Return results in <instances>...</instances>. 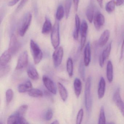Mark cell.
Instances as JSON below:
<instances>
[{"instance_id":"603a6c76","label":"cell","mask_w":124,"mask_h":124,"mask_svg":"<svg viewBox=\"0 0 124 124\" xmlns=\"http://www.w3.org/2000/svg\"><path fill=\"white\" fill-rule=\"evenodd\" d=\"M80 20L77 14L75 16V29L73 32V36L74 39L75 40L78 39L79 33L80 28Z\"/></svg>"},{"instance_id":"e575fe53","label":"cell","mask_w":124,"mask_h":124,"mask_svg":"<svg viewBox=\"0 0 124 124\" xmlns=\"http://www.w3.org/2000/svg\"><path fill=\"white\" fill-rule=\"evenodd\" d=\"M53 115V112L52 109H48L44 112L43 115V119L46 121H50L52 119Z\"/></svg>"},{"instance_id":"f546056e","label":"cell","mask_w":124,"mask_h":124,"mask_svg":"<svg viewBox=\"0 0 124 124\" xmlns=\"http://www.w3.org/2000/svg\"><path fill=\"white\" fill-rule=\"evenodd\" d=\"M116 2L115 0H111L107 3L105 7V9L107 12L109 14L112 13L115 9Z\"/></svg>"},{"instance_id":"83f0119b","label":"cell","mask_w":124,"mask_h":124,"mask_svg":"<svg viewBox=\"0 0 124 124\" xmlns=\"http://www.w3.org/2000/svg\"><path fill=\"white\" fill-rule=\"evenodd\" d=\"M28 108V105L24 104L20 106L14 114L20 116L24 117Z\"/></svg>"},{"instance_id":"ba28073f","label":"cell","mask_w":124,"mask_h":124,"mask_svg":"<svg viewBox=\"0 0 124 124\" xmlns=\"http://www.w3.org/2000/svg\"><path fill=\"white\" fill-rule=\"evenodd\" d=\"M21 45L18 42L16 35L12 34L10 40L8 50L11 55L16 54L19 50Z\"/></svg>"},{"instance_id":"f35d334b","label":"cell","mask_w":124,"mask_h":124,"mask_svg":"<svg viewBox=\"0 0 124 124\" xmlns=\"http://www.w3.org/2000/svg\"><path fill=\"white\" fill-rule=\"evenodd\" d=\"M124 59V39L122 44L121 47V53H120V62L122 61Z\"/></svg>"},{"instance_id":"2e32d148","label":"cell","mask_w":124,"mask_h":124,"mask_svg":"<svg viewBox=\"0 0 124 124\" xmlns=\"http://www.w3.org/2000/svg\"><path fill=\"white\" fill-rule=\"evenodd\" d=\"M86 16L88 20L91 23L94 16V5L93 0H91L90 3L86 9Z\"/></svg>"},{"instance_id":"7402d4cb","label":"cell","mask_w":124,"mask_h":124,"mask_svg":"<svg viewBox=\"0 0 124 124\" xmlns=\"http://www.w3.org/2000/svg\"><path fill=\"white\" fill-rule=\"evenodd\" d=\"M32 88V84L31 81L28 80L24 84H20L18 87V91L21 93L28 92L29 90Z\"/></svg>"},{"instance_id":"8fae6325","label":"cell","mask_w":124,"mask_h":124,"mask_svg":"<svg viewBox=\"0 0 124 124\" xmlns=\"http://www.w3.org/2000/svg\"><path fill=\"white\" fill-rule=\"evenodd\" d=\"M111 50V43L108 44L106 48L100 55L99 58V63L100 67H103L104 62L108 58Z\"/></svg>"},{"instance_id":"277c9868","label":"cell","mask_w":124,"mask_h":124,"mask_svg":"<svg viewBox=\"0 0 124 124\" xmlns=\"http://www.w3.org/2000/svg\"><path fill=\"white\" fill-rule=\"evenodd\" d=\"M32 19V16L30 13H27L24 16L19 31L21 37H23L25 35L31 24Z\"/></svg>"},{"instance_id":"ffe728a7","label":"cell","mask_w":124,"mask_h":124,"mask_svg":"<svg viewBox=\"0 0 124 124\" xmlns=\"http://www.w3.org/2000/svg\"><path fill=\"white\" fill-rule=\"evenodd\" d=\"M58 87L61 98L63 101H66L68 98V94L67 90L61 83H58Z\"/></svg>"},{"instance_id":"7bdbcfd3","label":"cell","mask_w":124,"mask_h":124,"mask_svg":"<svg viewBox=\"0 0 124 124\" xmlns=\"http://www.w3.org/2000/svg\"><path fill=\"white\" fill-rule=\"evenodd\" d=\"M97 2L99 5V6L101 8L103 7V0H97Z\"/></svg>"},{"instance_id":"836d02e7","label":"cell","mask_w":124,"mask_h":124,"mask_svg":"<svg viewBox=\"0 0 124 124\" xmlns=\"http://www.w3.org/2000/svg\"><path fill=\"white\" fill-rule=\"evenodd\" d=\"M71 4V0H66L64 9H65V16L66 19L68 18L69 16Z\"/></svg>"},{"instance_id":"ac0fdd59","label":"cell","mask_w":124,"mask_h":124,"mask_svg":"<svg viewBox=\"0 0 124 124\" xmlns=\"http://www.w3.org/2000/svg\"><path fill=\"white\" fill-rule=\"evenodd\" d=\"M110 32L108 30H105L103 32L99 38L98 45L100 47H103L106 44L108 40Z\"/></svg>"},{"instance_id":"60d3db41","label":"cell","mask_w":124,"mask_h":124,"mask_svg":"<svg viewBox=\"0 0 124 124\" xmlns=\"http://www.w3.org/2000/svg\"><path fill=\"white\" fill-rule=\"evenodd\" d=\"M19 0H12L8 3V6H13L16 5Z\"/></svg>"},{"instance_id":"74e56055","label":"cell","mask_w":124,"mask_h":124,"mask_svg":"<svg viewBox=\"0 0 124 124\" xmlns=\"http://www.w3.org/2000/svg\"><path fill=\"white\" fill-rule=\"evenodd\" d=\"M28 0H21V1L20 2V3L18 6V7L16 10V12H18L19 11L21 10L24 7V6L26 4Z\"/></svg>"},{"instance_id":"d6986e66","label":"cell","mask_w":124,"mask_h":124,"mask_svg":"<svg viewBox=\"0 0 124 124\" xmlns=\"http://www.w3.org/2000/svg\"><path fill=\"white\" fill-rule=\"evenodd\" d=\"M27 74L29 77L34 80H37L39 78V75L35 67L30 66L27 69Z\"/></svg>"},{"instance_id":"1f68e13d","label":"cell","mask_w":124,"mask_h":124,"mask_svg":"<svg viewBox=\"0 0 124 124\" xmlns=\"http://www.w3.org/2000/svg\"><path fill=\"white\" fill-rule=\"evenodd\" d=\"M98 123L99 124H106V116H105L104 107L103 106H101L100 109V114H99Z\"/></svg>"},{"instance_id":"8d00e7d4","label":"cell","mask_w":124,"mask_h":124,"mask_svg":"<svg viewBox=\"0 0 124 124\" xmlns=\"http://www.w3.org/2000/svg\"><path fill=\"white\" fill-rule=\"evenodd\" d=\"M84 115V111L83 108H81L78 113L76 119V124H80L82 121Z\"/></svg>"},{"instance_id":"6da1fadb","label":"cell","mask_w":124,"mask_h":124,"mask_svg":"<svg viewBox=\"0 0 124 124\" xmlns=\"http://www.w3.org/2000/svg\"><path fill=\"white\" fill-rule=\"evenodd\" d=\"M91 77L89 76L86 80L85 87V104L88 115L91 113L92 108V99L91 94Z\"/></svg>"},{"instance_id":"30bf717a","label":"cell","mask_w":124,"mask_h":124,"mask_svg":"<svg viewBox=\"0 0 124 124\" xmlns=\"http://www.w3.org/2000/svg\"><path fill=\"white\" fill-rule=\"evenodd\" d=\"M88 26L87 22L83 20L80 26V32H81V39L80 42V50H82L84 48L86 42V36L87 32Z\"/></svg>"},{"instance_id":"cb8c5ba5","label":"cell","mask_w":124,"mask_h":124,"mask_svg":"<svg viewBox=\"0 0 124 124\" xmlns=\"http://www.w3.org/2000/svg\"><path fill=\"white\" fill-rule=\"evenodd\" d=\"M52 29V24L50 20L46 18L45 21L43 26L42 32L43 34H47L50 32Z\"/></svg>"},{"instance_id":"4dcf8cb0","label":"cell","mask_w":124,"mask_h":124,"mask_svg":"<svg viewBox=\"0 0 124 124\" xmlns=\"http://www.w3.org/2000/svg\"><path fill=\"white\" fill-rule=\"evenodd\" d=\"M65 11L63 7V6L60 5L57 8V11H56V19L58 21H61L63 18L64 16Z\"/></svg>"},{"instance_id":"ab89813d","label":"cell","mask_w":124,"mask_h":124,"mask_svg":"<svg viewBox=\"0 0 124 124\" xmlns=\"http://www.w3.org/2000/svg\"><path fill=\"white\" fill-rule=\"evenodd\" d=\"M73 2L74 6V8L75 11H77L78 9V5H79V0H73Z\"/></svg>"},{"instance_id":"8992f818","label":"cell","mask_w":124,"mask_h":124,"mask_svg":"<svg viewBox=\"0 0 124 124\" xmlns=\"http://www.w3.org/2000/svg\"><path fill=\"white\" fill-rule=\"evenodd\" d=\"M63 54V49L62 47H58L55 49L53 55V61L55 67H58L61 65L62 62Z\"/></svg>"},{"instance_id":"7c38bea8","label":"cell","mask_w":124,"mask_h":124,"mask_svg":"<svg viewBox=\"0 0 124 124\" xmlns=\"http://www.w3.org/2000/svg\"><path fill=\"white\" fill-rule=\"evenodd\" d=\"M94 24L97 30H99L104 24L105 18L103 14L101 13H96L94 16Z\"/></svg>"},{"instance_id":"7a4b0ae2","label":"cell","mask_w":124,"mask_h":124,"mask_svg":"<svg viewBox=\"0 0 124 124\" xmlns=\"http://www.w3.org/2000/svg\"><path fill=\"white\" fill-rule=\"evenodd\" d=\"M30 50L34 59L35 64H37L40 62L43 56L41 49L38 45L32 40L30 42Z\"/></svg>"},{"instance_id":"d590c367","label":"cell","mask_w":124,"mask_h":124,"mask_svg":"<svg viewBox=\"0 0 124 124\" xmlns=\"http://www.w3.org/2000/svg\"><path fill=\"white\" fill-rule=\"evenodd\" d=\"M6 103L7 105L9 104L13 100L14 97V92L11 89L7 90L6 93Z\"/></svg>"},{"instance_id":"d6a6232c","label":"cell","mask_w":124,"mask_h":124,"mask_svg":"<svg viewBox=\"0 0 124 124\" xmlns=\"http://www.w3.org/2000/svg\"><path fill=\"white\" fill-rule=\"evenodd\" d=\"M11 67L7 65L3 66H0V78L4 77L10 71Z\"/></svg>"},{"instance_id":"ee69618b","label":"cell","mask_w":124,"mask_h":124,"mask_svg":"<svg viewBox=\"0 0 124 124\" xmlns=\"http://www.w3.org/2000/svg\"><path fill=\"white\" fill-rule=\"evenodd\" d=\"M51 124H59V122L58 120H54L53 122L51 123Z\"/></svg>"},{"instance_id":"5b68a950","label":"cell","mask_w":124,"mask_h":124,"mask_svg":"<svg viewBox=\"0 0 124 124\" xmlns=\"http://www.w3.org/2000/svg\"><path fill=\"white\" fill-rule=\"evenodd\" d=\"M113 100L115 104L124 116V102L120 96V88L117 87L114 93Z\"/></svg>"},{"instance_id":"3957f363","label":"cell","mask_w":124,"mask_h":124,"mask_svg":"<svg viewBox=\"0 0 124 124\" xmlns=\"http://www.w3.org/2000/svg\"><path fill=\"white\" fill-rule=\"evenodd\" d=\"M51 41L54 48L55 49L58 47L60 43L59 25L56 22L52 30L51 34Z\"/></svg>"},{"instance_id":"5bb4252c","label":"cell","mask_w":124,"mask_h":124,"mask_svg":"<svg viewBox=\"0 0 124 124\" xmlns=\"http://www.w3.org/2000/svg\"><path fill=\"white\" fill-rule=\"evenodd\" d=\"M106 81L104 78L101 77L100 78L98 87V95L99 99H101L103 98L106 91Z\"/></svg>"},{"instance_id":"4fadbf2b","label":"cell","mask_w":124,"mask_h":124,"mask_svg":"<svg viewBox=\"0 0 124 124\" xmlns=\"http://www.w3.org/2000/svg\"><path fill=\"white\" fill-rule=\"evenodd\" d=\"M84 64L85 67L89 66L91 60V48L90 43L88 42L86 44L84 52Z\"/></svg>"},{"instance_id":"9c48e42d","label":"cell","mask_w":124,"mask_h":124,"mask_svg":"<svg viewBox=\"0 0 124 124\" xmlns=\"http://www.w3.org/2000/svg\"><path fill=\"white\" fill-rule=\"evenodd\" d=\"M43 84L47 90L52 94L55 95L57 92V89L55 83L47 76L44 75L42 78Z\"/></svg>"},{"instance_id":"4316f807","label":"cell","mask_w":124,"mask_h":124,"mask_svg":"<svg viewBox=\"0 0 124 124\" xmlns=\"http://www.w3.org/2000/svg\"><path fill=\"white\" fill-rule=\"evenodd\" d=\"M66 69L67 73L70 77H72L74 72V65L72 59L69 58L67 59L66 63Z\"/></svg>"},{"instance_id":"9a60e30c","label":"cell","mask_w":124,"mask_h":124,"mask_svg":"<svg viewBox=\"0 0 124 124\" xmlns=\"http://www.w3.org/2000/svg\"><path fill=\"white\" fill-rule=\"evenodd\" d=\"M11 55H12L8 50L5 51L0 56V66H3L7 65L11 60Z\"/></svg>"},{"instance_id":"d4e9b609","label":"cell","mask_w":124,"mask_h":124,"mask_svg":"<svg viewBox=\"0 0 124 124\" xmlns=\"http://www.w3.org/2000/svg\"><path fill=\"white\" fill-rule=\"evenodd\" d=\"M27 93L29 96L34 98H40L43 96V92L37 88H31L28 91Z\"/></svg>"},{"instance_id":"484cf974","label":"cell","mask_w":124,"mask_h":124,"mask_svg":"<svg viewBox=\"0 0 124 124\" xmlns=\"http://www.w3.org/2000/svg\"><path fill=\"white\" fill-rule=\"evenodd\" d=\"M21 116L14 114L8 117L7 121L8 124H21Z\"/></svg>"},{"instance_id":"52a82bcc","label":"cell","mask_w":124,"mask_h":124,"mask_svg":"<svg viewBox=\"0 0 124 124\" xmlns=\"http://www.w3.org/2000/svg\"><path fill=\"white\" fill-rule=\"evenodd\" d=\"M29 63V56L27 51H24L19 57L16 64V69L21 70L27 66Z\"/></svg>"},{"instance_id":"f1b7e54d","label":"cell","mask_w":124,"mask_h":124,"mask_svg":"<svg viewBox=\"0 0 124 124\" xmlns=\"http://www.w3.org/2000/svg\"><path fill=\"white\" fill-rule=\"evenodd\" d=\"M84 61L81 60L80 62L79 67V72L80 76L83 81L85 80V69Z\"/></svg>"},{"instance_id":"44dd1931","label":"cell","mask_w":124,"mask_h":124,"mask_svg":"<svg viewBox=\"0 0 124 124\" xmlns=\"http://www.w3.org/2000/svg\"><path fill=\"white\" fill-rule=\"evenodd\" d=\"M106 75L109 82L111 83L113 80V66L111 61L108 62L107 66Z\"/></svg>"},{"instance_id":"e0dca14e","label":"cell","mask_w":124,"mask_h":124,"mask_svg":"<svg viewBox=\"0 0 124 124\" xmlns=\"http://www.w3.org/2000/svg\"><path fill=\"white\" fill-rule=\"evenodd\" d=\"M74 87L75 93L76 97L79 98L82 91V82L79 78H75L74 82Z\"/></svg>"},{"instance_id":"b9f144b4","label":"cell","mask_w":124,"mask_h":124,"mask_svg":"<svg viewBox=\"0 0 124 124\" xmlns=\"http://www.w3.org/2000/svg\"><path fill=\"white\" fill-rule=\"evenodd\" d=\"M124 3V0H116V4L117 6H120Z\"/></svg>"}]
</instances>
